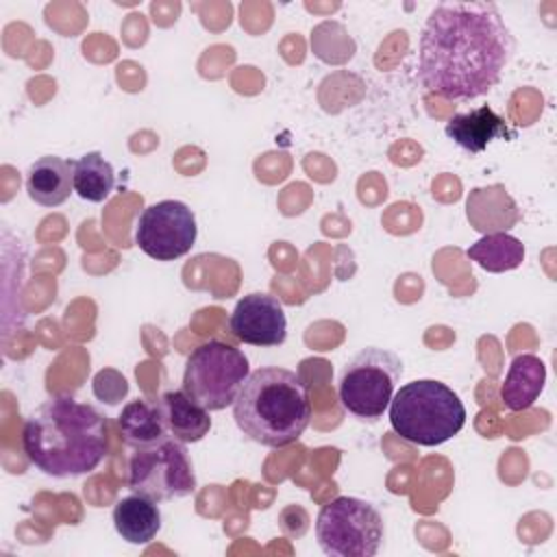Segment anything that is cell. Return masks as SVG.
<instances>
[{"mask_svg": "<svg viewBox=\"0 0 557 557\" xmlns=\"http://www.w3.org/2000/svg\"><path fill=\"white\" fill-rule=\"evenodd\" d=\"M513 52V35L494 2L444 0L422 26L418 78L442 98L474 100L496 87Z\"/></svg>", "mask_w": 557, "mask_h": 557, "instance_id": "1", "label": "cell"}, {"mask_svg": "<svg viewBox=\"0 0 557 557\" xmlns=\"http://www.w3.org/2000/svg\"><path fill=\"white\" fill-rule=\"evenodd\" d=\"M22 446L44 474L81 476L96 470L107 455V422L87 403L52 396L26 418Z\"/></svg>", "mask_w": 557, "mask_h": 557, "instance_id": "2", "label": "cell"}, {"mask_svg": "<svg viewBox=\"0 0 557 557\" xmlns=\"http://www.w3.org/2000/svg\"><path fill=\"white\" fill-rule=\"evenodd\" d=\"M233 418L252 442L281 448L296 442L311 422V400L305 381L287 368L268 366L248 374Z\"/></svg>", "mask_w": 557, "mask_h": 557, "instance_id": "3", "label": "cell"}, {"mask_svg": "<svg viewBox=\"0 0 557 557\" xmlns=\"http://www.w3.org/2000/svg\"><path fill=\"white\" fill-rule=\"evenodd\" d=\"M389 424L407 442L440 446L466 424L461 398L442 381L420 379L403 385L389 400Z\"/></svg>", "mask_w": 557, "mask_h": 557, "instance_id": "4", "label": "cell"}, {"mask_svg": "<svg viewBox=\"0 0 557 557\" xmlns=\"http://www.w3.org/2000/svg\"><path fill=\"white\" fill-rule=\"evenodd\" d=\"M250 374L246 355L220 339L196 346L183 372V392L207 411H220L235 403Z\"/></svg>", "mask_w": 557, "mask_h": 557, "instance_id": "5", "label": "cell"}, {"mask_svg": "<svg viewBox=\"0 0 557 557\" xmlns=\"http://www.w3.org/2000/svg\"><path fill=\"white\" fill-rule=\"evenodd\" d=\"M403 374L398 355L385 348L368 346L359 350L339 374V403L359 420H379L396 392Z\"/></svg>", "mask_w": 557, "mask_h": 557, "instance_id": "6", "label": "cell"}, {"mask_svg": "<svg viewBox=\"0 0 557 557\" xmlns=\"http://www.w3.org/2000/svg\"><path fill=\"white\" fill-rule=\"evenodd\" d=\"M385 535L379 509L355 496H337L315 518V537L331 557H372Z\"/></svg>", "mask_w": 557, "mask_h": 557, "instance_id": "7", "label": "cell"}, {"mask_svg": "<svg viewBox=\"0 0 557 557\" xmlns=\"http://www.w3.org/2000/svg\"><path fill=\"white\" fill-rule=\"evenodd\" d=\"M128 487L157 503L185 498L196 490V474L185 444L165 437L152 446L137 448L128 459Z\"/></svg>", "mask_w": 557, "mask_h": 557, "instance_id": "8", "label": "cell"}, {"mask_svg": "<svg viewBox=\"0 0 557 557\" xmlns=\"http://www.w3.org/2000/svg\"><path fill=\"white\" fill-rule=\"evenodd\" d=\"M196 235L194 211L181 200H159L146 207L135 224V244L157 261H174L187 255Z\"/></svg>", "mask_w": 557, "mask_h": 557, "instance_id": "9", "label": "cell"}, {"mask_svg": "<svg viewBox=\"0 0 557 557\" xmlns=\"http://www.w3.org/2000/svg\"><path fill=\"white\" fill-rule=\"evenodd\" d=\"M228 326L239 342L250 346H278L287 337L283 305L268 292H252L237 300Z\"/></svg>", "mask_w": 557, "mask_h": 557, "instance_id": "10", "label": "cell"}, {"mask_svg": "<svg viewBox=\"0 0 557 557\" xmlns=\"http://www.w3.org/2000/svg\"><path fill=\"white\" fill-rule=\"evenodd\" d=\"M446 137L459 148L476 154L483 152L494 139H513L516 133L509 128L503 115L492 107L481 104L466 113H455L446 122Z\"/></svg>", "mask_w": 557, "mask_h": 557, "instance_id": "11", "label": "cell"}, {"mask_svg": "<svg viewBox=\"0 0 557 557\" xmlns=\"http://www.w3.org/2000/svg\"><path fill=\"white\" fill-rule=\"evenodd\" d=\"M74 189V161L57 154L39 157L26 172L28 198L41 207L63 205Z\"/></svg>", "mask_w": 557, "mask_h": 557, "instance_id": "12", "label": "cell"}, {"mask_svg": "<svg viewBox=\"0 0 557 557\" xmlns=\"http://www.w3.org/2000/svg\"><path fill=\"white\" fill-rule=\"evenodd\" d=\"M113 527L128 544H150L161 529V511L157 500L135 492L120 498L113 507Z\"/></svg>", "mask_w": 557, "mask_h": 557, "instance_id": "13", "label": "cell"}, {"mask_svg": "<svg viewBox=\"0 0 557 557\" xmlns=\"http://www.w3.org/2000/svg\"><path fill=\"white\" fill-rule=\"evenodd\" d=\"M546 383V366L537 355L524 352L513 357L500 385V400L511 411L529 409L542 394Z\"/></svg>", "mask_w": 557, "mask_h": 557, "instance_id": "14", "label": "cell"}, {"mask_svg": "<svg viewBox=\"0 0 557 557\" xmlns=\"http://www.w3.org/2000/svg\"><path fill=\"white\" fill-rule=\"evenodd\" d=\"M159 405H161L170 437L183 444H191V442H200L209 433L211 429L209 411L200 407L196 400H191L183 389L165 392L159 398Z\"/></svg>", "mask_w": 557, "mask_h": 557, "instance_id": "15", "label": "cell"}, {"mask_svg": "<svg viewBox=\"0 0 557 557\" xmlns=\"http://www.w3.org/2000/svg\"><path fill=\"white\" fill-rule=\"evenodd\" d=\"M117 426H120L124 442L135 448L152 446V444L170 437L159 400L137 398V400L126 403L122 407V413L117 416Z\"/></svg>", "mask_w": 557, "mask_h": 557, "instance_id": "16", "label": "cell"}, {"mask_svg": "<svg viewBox=\"0 0 557 557\" xmlns=\"http://www.w3.org/2000/svg\"><path fill=\"white\" fill-rule=\"evenodd\" d=\"M466 257L483 270L498 274L522 265L524 244L509 233H485L466 250Z\"/></svg>", "mask_w": 557, "mask_h": 557, "instance_id": "17", "label": "cell"}, {"mask_svg": "<svg viewBox=\"0 0 557 557\" xmlns=\"http://www.w3.org/2000/svg\"><path fill=\"white\" fill-rule=\"evenodd\" d=\"M115 187L113 165L100 152H87L74 161V191L87 202H102Z\"/></svg>", "mask_w": 557, "mask_h": 557, "instance_id": "18", "label": "cell"}, {"mask_svg": "<svg viewBox=\"0 0 557 557\" xmlns=\"http://www.w3.org/2000/svg\"><path fill=\"white\" fill-rule=\"evenodd\" d=\"M126 392H128V383H126V379L117 370L107 368V370H100L94 376V394L102 403L115 405V403H120L126 396Z\"/></svg>", "mask_w": 557, "mask_h": 557, "instance_id": "19", "label": "cell"}]
</instances>
